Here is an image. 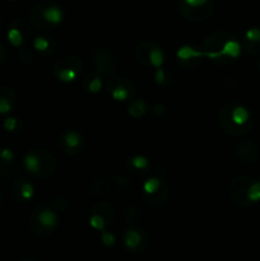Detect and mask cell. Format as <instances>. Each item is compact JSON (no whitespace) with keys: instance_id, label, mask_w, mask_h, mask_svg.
<instances>
[{"instance_id":"cell-1","label":"cell","mask_w":260,"mask_h":261,"mask_svg":"<svg viewBox=\"0 0 260 261\" xmlns=\"http://www.w3.org/2000/svg\"><path fill=\"white\" fill-rule=\"evenodd\" d=\"M217 121L222 132L232 137H242L247 134L251 132L254 125L250 111L239 102L223 105L218 112Z\"/></svg>"},{"instance_id":"cell-2","label":"cell","mask_w":260,"mask_h":261,"mask_svg":"<svg viewBox=\"0 0 260 261\" xmlns=\"http://www.w3.org/2000/svg\"><path fill=\"white\" fill-rule=\"evenodd\" d=\"M64 13L60 5L51 2H41L31 9L30 22L32 27L40 31H47L60 24Z\"/></svg>"},{"instance_id":"cell-3","label":"cell","mask_w":260,"mask_h":261,"mask_svg":"<svg viewBox=\"0 0 260 261\" xmlns=\"http://www.w3.org/2000/svg\"><path fill=\"white\" fill-rule=\"evenodd\" d=\"M28 223L33 233L37 236H51L59 227L58 212L51 206V204H40L31 212Z\"/></svg>"},{"instance_id":"cell-4","label":"cell","mask_w":260,"mask_h":261,"mask_svg":"<svg viewBox=\"0 0 260 261\" xmlns=\"http://www.w3.org/2000/svg\"><path fill=\"white\" fill-rule=\"evenodd\" d=\"M23 166L30 175L46 178L56 171V160L48 150L32 149L23 158Z\"/></svg>"},{"instance_id":"cell-5","label":"cell","mask_w":260,"mask_h":261,"mask_svg":"<svg viewBox=\"0 0 260 261\" xmlns=\"http://www.w3.org/2000/svg\"><path fill=\"white\" fill-rule=\"evenodd\" d=\"M178 9L185 19L199 23L211 17L214 4L213 0H180Z\"/></svg>"},{"instance_id":"cell-6","label":"cell","mask_w":260,"mask_h":261,"mask_svg":"<svg viewBox=\"0 0 260 261\" xmlns=\"http://www.w3.org/2000/svg\"><path fill=\"white\" fill-rule=\"evenodd\" d=\"M135 58L145 68H161L165 61V54L154 41H143L135 48Z\"/></svg>"},{"instance_id":"cell-7","label":"cell","mask_w":260,"mask_h":261,"mask_svg":"<svg viewBox=\"0 0 260 261\" xmlns=\"http://www.w3.org/2000/svg\"><path fill=\"white\" fill-rule=\"evenodd\" d=\"M83 63L75 55H68L59 59L53 65V74L58 81L63 83H70L81 74Z\"/></svg>"},{"instance_id":"cell-8","label":"cell","mask_w":260,"mask_h":261,"mask_svg":"<svg viewBox=\"0 0 260 261\" xmlns=\"http://www.w3.org/2000/svg\"><path fill=\"white\" fill-rule=\"evenodd\" d=\"M254 181L255 178L249 175H240L232 180L228 193L229 198L236 205L241 208H250L254 205L250 200V189Z\"/></svg>"},{"instance_id":"cell-9","label":"cell","mask_w":260,"mask_h":261,"mask_svg":"<svg viewBox=\"0 0 260 261\" xmlns=\"http://www.w3.org/2000/svg\"><path fill=\"white\" fill-rule=\"evenodd\" d=\"M115 219V209L107 201L93 204L89 211V224L96 231H105Z\"/></svg>"},{"instance_id":"cell-10","label":"cell","mask_w":260,"mask_h":261,"mask_svg":"<svg viewBox=\"0 0 260 261\" xmlns=\"http://www.w3.org/2000/svg\"><path fill=\"white\" fill-rule=\"evenodd\" d=\"M105 88L115 101H127V99H132L137 93V88L130 79L117 78L114 75L107 78Z\"/></svg>"},{"instance_id":"cell-11","label":"cell","mask_w":260,"mask_h":261,"mask_svg":"<svg viewBox=\"0 0 260 261\" xmlns=\"http://www.w3.org/2000/svg\"><path fill=\"white\" fill-rule=\"evenodd\" d=\"M122 245L132 254H143L149 245V240L144 229L130 226L122 232Z\"/></svg>"},{"instance_id":"cell-12","label":"cell","mask_w":260,"mask_h":261,"mask_svg":"<svg viewBox=\"0 0 260 261\" xmlns=\"http://www.w3.org/2000/svg\"><path fill=\"white\" fill-rule=\"evenodd\" d=\"M93 64L97 73L105 78H110L116 73L117 59L109 48H96L93 51Z\"/></svg>"},{"instance_id":"cell-13","label":"cell","mask_w":260,"mask_h":261,"mask_svg":"<svg viewBox=\"0 0 260 261\" xmlns=\"http://www.w3.org/2000/svg\"><path fill=\"white\" fill-rule=\"evenodd\" d=\"M59 147L66 155L75 157V155H79L83 152L84 147H86V142H84L81 133H78L76 130L69 129L65 130L59 137Z\"/></svg>"},{"instance_id":"cell-14","label":"cell","mask_w":260,"mask_h":261,"mask_svg":"<svg viewBox=\"0 0 260 261\" xmlns=\"http://www.w3.org/2000/svg\"><path fill=\"white\" fill-rule=\"evenodd\" d=\"M241 50V43L233 37L229 41H227V43L223 46L222 50H219L218 53L208 54V55H205V58L211 59V60L216 61V63L218 64H228L232 63L233 60H236V59H239Z\"/></svg>"},{"instance_id":"cell-15","label":"cell","mask_w":260,"mask_h":261,"mask_svg":"<svg viewBox=\"0 0 260 261\" xmlns=\"http://www.w3.org/2000/svg\"><path fill=\"white\" fill-rule=\"evenodd\" d=\"M30 37V27L28 23L23 18H15L10 23L9 31H8V38H9L10 45L19 48L24 45L25 41Z\"/></svg>"},{"instance_id":"cell-16","label":"cell","mask_w":260,"mask_h":261,"mask_svg":"<svg viewBox=\"0 0 260 261\" xmlns=\"http://www.w3.org/2000/svg\"><path fill=\"white\" fill-rule=\"evenodd\" d=\"M10 193L17 203H27L35 196V186L28 178L18 177L13 182Z\"/></svg>"},{"instance_id":"cell-17","label":"cell","mask_w":260,"mask_h":261,"mask_svg":"<svg viewBox=\"0 0 260 261\" xmlns=\"http://www.w3.org/2000/svg\"><path fill=\"white\" fill-rule=\"evenodd\" d=\"M233 37L235 36L232 33L227 32V31H218V32H214L212 35L206 36L205 40L203 41V46H201V50L204 51V56L208 55V54L218 53L219 50L223 48L227 41H229Z\"/></svg>"},{"instance_id":"cell-18","label":"cell","mask_w":260,"mask_h":261,"mask_svg":"<svg viewBox=\"0 0 260 261\" xmlns=\"http://www.w3.org/2000/svg\"><path fill=\"white\" fill-rule=\"evenodd\" d=\"M176 58H177V61L181 65L190 69L196 68L205 56H204L203 50H198V48H194L191 46H181L177 50Z\"/></svg>"},{"instance_id":"cell-19","label":"cell","mask_w":260,"mask_h":261,"mask_svg":"<svg viewBox=\"0 0 260 261\" xmlns=\"http://www.w3.org/2000/svg\"><path fill=\"white\" fill-rule=\"evenodd\" d=\"M235 154L241 162L255 163L259 160V145L251 140H241L235 147Z\"/></svg>"},{"instance_id":"cell-20","label":"cell","mask_w":260,"mask_h":261,"mask_svg":"<svg viewBox=\"0 0 260 261\" xmlns=\"http://www.w3.org/2000/svg\"><path fill=\"white\" fill-rule=\"evenodd\" d=\"M142 196L148 205L153 206V208H160V206L165 205L166 201L168 200L170 188L166 184V181L162 180V182L160 184V186L154 191H152L150 194H142Z\"/></svg>"},{"instance_id":"cell-21","label":"cell","mask_w":260,"mask_h":261,"mask_svg":"<svg viewBox=\"0 0 260 261\" xmlns=\"http://www.w3.org/2000/svg\"><path fill=\"white\" fill-rule=\"evenodd\" d=\"M126 170L132 173L134 177H143L150 171V161L145 155H133L126 160Z\"/></svg>"},{"instance_id":"cell-22","label":"cell","mask_w":260,"mask_h":261,"mask_svg":"<svg viewBox=\"0 0 260 261\" xmlns=\"http://www.w3.org/2000/svg\"><path fill=\"white\" fill-rule=\"evenodd\" d=\"M241 46L249 55H257V54H260V28H249L245 32Z\"/></svg>"},{"instance_id":"cell-23","label":"cell","mask_w":260,"mask_h":261,"mask_svg":"<svg viewBox=\"0 0 260 261\" xmlns=\"http://www.w3.org/2000/svg\"><path fill=\"white\" fill-rule=\"evenodd\" d=\"M56 43L50 36L41 35L33 40V48H35L36 53L38 55H41L42 58H47V56L53 55L54 51H55Z\"/></svg>"},{"instance_id":"cell-24","label":"cell","mask_w":260,"mask_h":261,"mask_svg":"<svg viewBox=\"0 0 260 261\" xmlns=\"http://www.w3.org/2000/svg\"><path fill=\"white\" fill-rule=\"evenodd\" d=\"M17 94L9 87L0 88V114H8L17 107Z\"/></svg>"},{"instance_id":"cell-25","label":"cell","mask_w":260,"mask_h":261,"mask_svg":"<svg viewBox=\"0 0 260 261\" xmlns=\"http://www.w3.org/2000/svg\"><path fill=\"white\" fill-rule=\"evenodd\" d=\"M0 171L8 176L15 173V155L10 148H0Z\"/></svg>"},{"instance_id":"cell-26","label":"cell","mask_w":260,"mask_h":261,"mask_svg":"<svg viewBox=\"0 0 260 261\" xmlns=\"http://www.w3.org/2000/svg\"><path fill=\"white\" fill-rule=\"evenodd\" d=\"M114 189V184H112L111 178H96V180L92 181L91 184L87 188V191L88 194L93 196L103 195V194H107L109 191H111Z\"/></svg>"},{"instance_id":"cell-27","label":"cell","mask_w":260,"mask_h":261,"mask_svg":"<svg viewBox=\"0 0 260 261\" xmlns=\"http://www.w3.org/2000/svg\"><path fill=\"white\" fill-rule=\"evenodd\" d=\"M82 86H83V88L86 89L88 93H98L102 89V87H103L102 86V75L97 73V71L96 73L88 74V75H86V78L82 81Z\"/></svg>"},{"instance_id":"cell-28","label":"cell","mask_w":260,"mask_h":261,"mask_svg":"<svg viewBox=\"0 0 260 261\" xmlns=\"http://www.w3.org/2000/svg\"><path fill=\"white\" fill-rule=\"evenodd\" d=\"M147 110V102H145L144 99L135 98L130 102L129 107H127V114L132 117H134V119H139V117L144 116Z\"/></svg>"},{"instance_id":"cell-29","label":"cell","mask_w":260,"mask_h":261,"mask_svg":"<svg viewBox=\"0 0 260 261\" xmlns=\"http://www.w3.org/2000/svg\"><path fill=\"white\" fill-rule=\"evenodd\" d=\"M154 81L158 86L167 87L168 84L171 83V81H172V76H171L170 71L166 70V69H163L162 66H161V68L155 69Z\"/></svg>"},{"instance_id":"cell-30","label":"cell","mask_w":260,"mask_h":261,"mask_svg":"<svg viewBox=\"0 0 260 261\" xmlns=\"http://www.w3.org/2000/svg\"><path fill=\"white\" fill-rule=\"evenodd\" d=\"M112 184H114V188H119L122 189V190H126L132 186V181H130L129 177L124 175H112L111 177Z\"/></svg>"},{"instance_id":"cell-31","label":"cell","mask_w":260,"mask_h":261,"mask_svg":"<svg viewBox=\"0 0 260 261\" xmlns=\"http://www.w3.org/2000/svg\"><path fill=\"white\" fill-rule=\"evenodd\" d=\"M18 58L22 64H31L33 61V53L30 47H27L25 45H23L22 47H19L18 50Z\"/></svg>"},{"instance_id":"cell-32","label":"cell","mask_w":260,"mask_h":261,"mask_svg":"<svg viewBox=\"0 0 260 261\" xmlns=\"http://www.w3.org/2000/svg\"><path fill=\"white\" fill-rule=\"evenodd\" d=\"M3 126H4V129L7 130V132L15 133L20 130V127H22V122H20L17 117H7V119L4 120Z\"/></svg>"},{"instance_id":"cell-33","label":"cell","mask_w":260,"mask_h":261,"mask_svg":"<svg viewBox=\"0 0 260 261\" xmlns=\"http://www.w3.org/2000/svg\"><path fill=\"white\" fill-rule=\"evenodd\" d=\"M140 217H142V214H140V212L138 211L137 208H134V206H133V208H127L124 214L125 221H126V223L129 224L137 223V222L140 219Z\"/></svg>"},{"instance_id":"cell-34","label":"cell","mask_w":260,"mask_h":261,"mask_svg":"<svg viewBox=\"0 0 260 261\" xmlns=\"http://www.w3.org/2000/svg\"><path fill=\"white\" fill-rule=\"evenodd\" d=\"M51 206L55 209L56 212H65L68 211L69 206H70V201H69L68 198H64V196H60V198L55 199L54 203H51Z\"/></svg>"},{"instance_id":"cell-35","label":"cell","mask_w":260,"mask_h":261,"mask_svg":"<svg viewBox=\"0 0 260 261\" xmlns=\"http://www.w3.org/2000/svg\"><path fill=\"white\" fill-rule=\"evenodd\" d=\"M101 241L105 246H112V245H115V242H116V239H115V236L111 232L105 229V231L101 232Z\"/></svg>"},{"instance_id":"cell-36","label":"cell","mask_w":260,"mask_h":261,"mask_svg":"<svg viewBox=\"0 0 260 261\" xmlns=\"http://www.w3.org/2000/svg\"><path fill=\"white\" fill-rule=\"evenodd\" d=\"M165 111H166V107L163 106V105L155 103L152 106V112L155 115V116L158 117L163 116V115H165Z\"/></svg>"},{"instance_id":"cell-37","label":"cell","mask_w":260,"mask_h":261,"mask_svg":"<svg viewBox=\"0 0 260 261\" xmlns=\"http://www.w3.org/2000/svg\"><path fill=\"white\" fill-rule=\"evenodd\" d=\"M235 86V81L231 78H226L224 81H222L221 83V89H231L233 88Z\"/></svg>"},{"instance_id":"cell-38","label":"cell","mask_w":260,"mask_h":261,"mask_svg":"<svg viewBox=\"0 0 260 261\" xmlns=\"http://www.w3.org/2000/svg\"><path fill=\"white\" fill-rule=\"evenodd\" d=\"M7 58H8V53H7V48L4 47V46L0 43V65H3V64L7 61Z\"/></svg>"},{"instance_id":"cell-39","label":"cell","mask_w":260,"mask_h":261,"mask_svg":"<svg viewBox=\"0 0 260 261\" xmlns=\"http://www.w3.org/2000/svg\"><path fill=\"white\" fill-rule=\"evenodd\" d=\"M256 68H257V70L260 71V58L256 60Z\"/></svg>"},{"instance_id":"cell-40","label":"cell","mask_w":260,"mask_h":261,"mask_svg":"<svg viewBox=\"0 0 260 261\" xmlns=\"http://www.w3.org/2000/svg\"><path fill=\"white\" fill-rule=\"evenodd\" d=\"M9 2H17V0H9Z\"/></svg>"},{"instance_id":"cell-41","label":"cell","mask_w":260,"mask_h":261,"mask_svg":"<svg viewBox=\"0 0 260 261\" xmlns=\"http://www.w3.org/2000/svg\"><path fill=\"white\" fill-rule=\"evenodd\" d=\"M0 201H2V194H0Z\"/></svg>"},{"instance_id":"cell-42","label":"cell","mask_w":260,"mask_h":261,"mask_svg":"<svg viewBox=\"0 0 260 261\" xmlns=\"http://www.w3.org/2000/svg\"><path fill=\"white\" fill-rule=\"evenodd\" d=\"M259 181H260V177H259Z\"/></svg>"}]
</instances>
